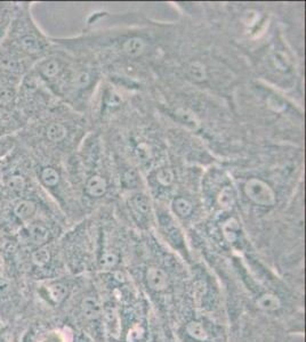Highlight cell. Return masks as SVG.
Here are the masks:
<instances>
[{"label":"cell","mask_w":306,"mask_h":342,"mask_svg":"<svg viewBox=\"0 0 306 342\" xmlns=\"http://www.w3.org/2000/svg\"><path fill=\"white\" fill-rule=\"evenodd\" d=\"M271 319L267 317L264 322L263 317L246 318L236 332L234 342H286L283 333L268 323Z\"/></svg>","instance_id":"3"},{"label":"cell","mask_w":306,"mask_h":342,"mask_svg":"<svg viewBox=\"0 0 306 342\" xmlns=\"http://www.w3.org/2000/svg\"><path fill=\"white\" fill-rule=\"evenodd\" d=\"M104 302H102L100 297L96 293H89L81 300L80 313L83 315L85 321L91 323H100L103 326V315H104Z\"/></svg>","instance_id":"7"},{"label":"cell","mask_w":306,"mask_h":342,"mask_svg":"<svg viewBox=\"0 0 306 342\" xmlns=\"http://www.w3.org/2000/svg\"><path fill=\"white\" fill-rule=\"evenodd\" d=\"M107 191V181L103 176L94 173L87 178L85 183V194L88 198L100 199L105 195Z\"/></svg>","instance_id":"12"},{"label":"cell","mask_w":306,"mask_h":342,"mask_svg":"<svg viewBox=\"0 0 306 342\" xmlns=\"http://www.w3.org/2000/svg\"><path fill=\"white\" fill-rule=\"evenodd\" d=\"M159 226L161 234L165 237L166 242L170 245L174 250L180 252L184 258L189 259V251L186 250L185 237L183 235L180 226L176 220L170 217L168 214H160L158 217Z\"/></svg>","instance_id":"5"},{"label":"cell","mask_w":306,"mask_h":342,"mask_svg":"<svg viewBox=\"0 0 306 342\" xmlns=\"http://www.w3.org/2000/svg\"><path fill=\"white\" fill-rule=\"evenodd\" d=\"M145 46V42L140 37H130L122 43V51L129 57H137L143 54Z\"/></svg>","instance_id":"16"},{"label":"cell","mask_w":306,"mask_h":342,"mask_svg":"<svg viewBox=\"0 0 306 342\" xmlns=\"http://www.w3.org/2000/svg\"><path fill=\"white\" fill-rule=\"evenodd\" d=\"M171 210H173L175 217L185 221L192 218L193 213H195V207H193L191 201L185 196H175L171 201Z\"/></svg>","instance_id":"13"},{"label":"cell","mask_w":306,"mask_h":342,"mask_svg":"<svg viewBox=\"0 0 306 342\" xmlns=\"http://www.w3.org/2000/svg\"><path fill=\"white\" fill-rule=\"evenodd\" d=\"M176 115H177L178 118H180V120L183 122V124H186V125L191 126V127H195V126L197 125L196 118L193 117V114L188 113L184 110L176 111Z\"/></svg>","instance_id":"25"},{"label":"cell","mask_w":306,"mask_h":342,"mask_svg":"<svg viewBox=\"0 0 306 342\" xmlns=\"http://www.w3.org/2000/svg\"><path fill=\"white\" fill-rule=\"evenodd\" d=\"M28 240L37 247H44L51 237V230L42 221H31L27 225Z\"/></svg>","instance_id":"11"},{"label":"cell","mask_w":306,"mask_h":342,"mask_svg":"<svg viewBox=\"0 0 306 342\" xmlns=\"http://www.w3.org/2000/svg\"><path fill=\"white\" fill-rule=\"evenodd\" d=\"M121 98L117 92L114 91H109L104 98V105L105 107H109V109H113V107H117L120 105Z\"/></svg>","instance_id":"24"},{"label":"cell","mask_w":306,"mask_h":342,"mask_svg":"<svg viewBox=\"0 0 306 342\" xmlns=\"http://www.w3.org/2000/svg\"><path fill=\"white\" fill-rule=\"evenodd\" d=\"M17 7L18 5H14V3L0 2V43L2 42L7 31H8Z\"/></svg>","instance_id":"15"},{"label":"cell","mask_w":306,"mask_h":342,"mask_svg":"<svg viewBox=\"0 0 306 342\" xmlns=\"http://www.w3.org/2000/svg\"><path fill=\"white\" fill-rule=\"evenodd\" d=\"M141 276L142 284L151 297L165 299L174 292L176 278L171 270L161 262H149L144 266Z\"/></svg>","instance_id":"2"},{"label":"cell","mask_w":306,"mask_h":342,"mask_svg":"<svg viewBox=\"0 0 306 342\" xmlns=\"http://www.w3.org/2000/svg\"><path fill=\"white\" fill-rule=\"evenodd\" d=\"M10 291V284L3 278H0V296L5 297Z\"/></svg>","instance_id":"26"},{"label":"cell","mask_w":306,"mask_h":342,"mask_svg":"<svg viewBox=\"0 0 306 342\" xmlns=\"http://www.w3.org/2000/svg\"><path fill=\"white\" fill-rule=\"evenodd\" d=\"M236 191L231 185H225L224 187L221 188V191L218 192L217 196H216V201L217 204L223 209H227L231 208L236 202Z\"/></svg>","instance_id":"17"},{"label":"cell","mask_w":306,"mask_h":342,"mask_svg":"<svg viewBox=\"0 0 306 342\" xmlns=\"http://www.w3.org/2000/svg\"><path fill=\"white\" fill-rule=\"evenodd\" d=\"M186 73L196 83H201V81L207 79V70L201 62H192L188 65Z\"/></svg>","instance_id":"19"},{"label":"cell","mask_w":306,"mask_h":342,"mask_svg":"<svg viewBox=\"0 0 306 342\" xmlns=\"http://www.w3.org/2000/svg\"><path fill=\"white\" fill-rule=\"evenodd\" d=\"M244 193L255 206L272 208L277 203V194L274 189L259 178H249L244 185Z\"/></svg>","instance_id":"4"},{"label":"cell","mask_w":306,"mask_h":342,"mask_svg":"<svg viewBox=\"0 0 306 342\" xmlns=\"http://www.w3.org/2000/svg\"><path fill=\"white\" fill-rule=\"evenodd\" d=\"M271 61L273 63L274 68L282 72L288 71L290 65H292V62H290L288 55L282 50H275L274 53L272 54Z\"/></svg>","instance_id":"20"},{"label":"cell","mask_w":306,"mask_h":342,"mask_svg":"<svg viewBox=\"0 0 306 342\" xmlns=\"http://www.w3.org/2000/svg\"><path fill=\"white\" fill-rule=\"evenodd\" d=\"M132 145V154L142 166H148L154 161L156 155V150L151 142H148L145 139L136 138L133 142H130Z\"/></svg>","instance_id":"10"},{"label":"cell","mask_w":306,"mask_h":342,"mask_svg":"<svg viewBox=\"0 0 306 342\" xmlns=\"http://www.w3.org/2000/svg\"><path fill=\"white\" fill-rule=\"evenodd\" d=\"M48 49L50 42L33 21L29 3H20L0 43V51L30 70L50 51Z\"/></svg>","instance_id":"1"},{"label":"cell","mask_w":306,"mask_h":342,"mask_svg":"<svg viewBox=\"0 0 306 342\" xmlns=\"http://www.w3.org/2000/svg\"><path fill=\"white\" fill-rule=\"evenodd\" d=\"M32 261L36 266L44 267L46 266L51 258V251L46 247H40L32 252L31 255Z\"/></svg>","instance_id":"21"},{"label":"cell","mask_w":306,"mask_h":342,"mask_svg":"<svg viewBox=\"0 0 306 342\" xmlns=\"http://www.w3.org/2000/svg\"><path fill=\"white\" fill-rule=\"evenodd\" d=\"M47 292L50 295V298L55 303H61L68 296V286L56 282V283H51L47 286Z\"/></svg>","instance_id":"18"},{"label":"cell","mask_w":306,"mask_h":342,"mask_svg":"<svg viewBox=\"0 0 306 342\" xmlns=\"http://www.w3.org/2000/svg\"><path fill=\"white\" fill-rule=\"evenodd\" d=\"M153 186L159 189L170 188L174 185L175 173L169 167H160L153 171L151 174Z\"/></svg>","instance_id":"14"},{"label":"cell","mask_w":306,"mask_h":342,"mask_svg":"<svg viewBox=\"0 0 306 342\" xmlns=\"http://www.w3.org/2000/svg\"><path fill=\"white\" fill-rule=\"evenodd\" d=\"M221 232L223 239L231 247H241L244 243V233L237 218L230 217L225 219L221 224Z\"/></svg>","instance_id":"9"},{"label":"cell","mask_w":306,"mask_h":342,"mask_svg":"<svg viewBox=\"0 0 306 342\" xmlns=\"http://www.w3.org/2000/svg\"><path fill=\"white\" fill-rule=\"evenodd\" d=\"M127 208L133 221L141 228L150 227L152 221V206L149 196L136 193L127 200Z\"/></svg>","instance_id":"6"},{"label":"cell","mask_w":306,"mask_h":342,"mask_svg":"<svg viewBox=\"0 0 306 342\" xmlns=\"http://www.w3.org/2000/svg\"><path fill=\"white\" fill-rule=\"evenodd\" d=\"M139 174L135 171V169L129 168L127 167L125 170H122L121 172V183L127 188H133L134 186L139 184Z\"/></svg>","instance_id":"22"},{"label":"cell","mask_w":306,"mask_h":342,"mask_svg":"<svg viewBox=\"0 0 306 342\" xmlns=\"http://www.w3.org/2000/svg\"><path fill=\"white\" fill-rule=\"evenodd\" d=\"M38 195L39 194H35L10 200L9 208L14 217L21 221H29L30 219L35 217L38 211V203L36 202L33 196Z\"/></svg>","instance_id":"8"},{"label":"cell","mask_w":306,"mask_h":342,"mask_svg":"<svg viewBox=\"0 0 306 342\" xmlns=\"http://www.w3.org/2000/svg\"><path fill=\"white\" fill-rule=\"evenodd\" d=\"M9 137H0V169H1L2 160L13 150V143L9 144L10 142Z\"/></svg>","instance_id":"23"}]
</instances>
